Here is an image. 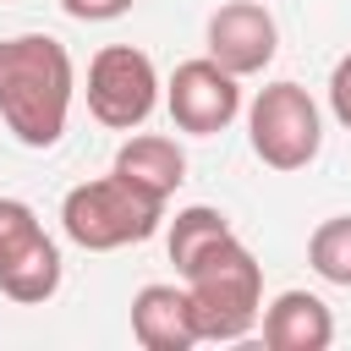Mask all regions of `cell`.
<instances>
[{
    "instance_id": "1",
    "label": "cell",
    "mask_w": 351,
    "mask_h": 351,
    "mask_svg": "<svg viewBox=\"0 0 351 351\" xmlns=\"http://www.w3.org/2000/svg\"><path fill=\"white\" fill-rule=\"evenodd\" d=\"M77 99V71L60 38L16 33L0 38V121L22 148H55Z\"/></svg>"
},
{
    "instance_id": "2",
    "label": "cell",
    "mask_w": 351,
    "mask_h": 351,
    "mask_svg": "<svg viewBox=\"0 0 351 351\" xmlns=\"http://www.w3.org/2000/svg\"><path fill=\"white\" fill-rule=\"evenodd\" d=\"M181 280H186V296H192L197 340L230 346V340H247L263 324V269L236 241V230L219 236Z\"/></svg>"
},
{
    "instance_id": "3",
    "label": "cell",
    "mask_w": 351,
    "mask_h": 351,
    "mask_svg": "<svg viewBox=\"0 0 351 351\" xmlns=\"http://www.w3.org/2000/svg\"><path fill=\"white\" fill-rule=\"evenodd\" d=\"M165 219V197L132 186L126 176H93L60 197V230L82 252H115L132 241H148Z\"/></svg>"
},
{
    "instance_id": "4",
    "label": "cell",
    "mask_w": 351,
    "mask_h": 351,
    "mask_svg": "<svg viewBox=\"0 0 351 351\" xmlns=\"http://www.w3.org/2000/svg\"><path fill=\"white\" fill-rule=\"evenodd\" d=\"M247 137L269 170H307L324 148V115L302 82H269L247 110Z\"/></svg>"
},
{
    "instance_id": "5",
    "label": "cell",
    "mask_w": 351,
    "mask_h": 351,
    "mask_svg": "<svg viewBox=\"0 0 351 351\" xmlns=\"http://www.w3.org/2000/svg\"><path fill=\"white\" fill-rule=\"evenodd\" d=\"M60 291V247L22 197H0V296L38 307Z\"/></svg>"
},
{
    "instance_id": "6",
    "label": "cell",
    "mask_w": 351,
    "mask_h": 351,
    "mask_svg": "<svg viewBox=\"0 0 351 351\" xmlns=\"http://www.w3.org/2000/svg\"><path fill=\"white\" fill-rule=\"evenodd\" d=\"M159 104V71L137 44H104L88 60V115L110 132H132Z\"/></svg>"
},
{
    "instance_id": "7",
    "label": "cell",
    "mask_w": 351,
    "mask_h": 351,
    "mask_svg": "<svg viewBox=\"0 0 351 351\" xmlns=\"http://www.w3.org/2000/svg\"><path fill=\"white\" fill-rule=\"evenodd\" d=\"M165 110L181 132L192 137H214L225 132L236 115H241V77L225 71L214 55H197V60H181L165 82Z\"/></svg>"
},
{
    "instance_id": "8",
    "label": "cell",
    "mask_w": 351,
    "mask_h": 351,
    "mask_svg": "<svg viewBox=\"0 0 351 351\" xmlns=\"http://www.w3.org/2000/svg\"><path fill=\"white\" fill-rule=\"evenodd\" d=\"M274 49H280V27L263 0H230L208 16V55L236 77H258L274 60Z\"/></svg>"
},
{
    "instance_id": "9",
    "label": "cell",
    "mask_w": 351,
    "mask_h": 351,
    "mask_svg": "<svg viewBox=\"0 0 351 351\" xmlns=\"http://www.w3.org/2000/svg\"><path fill=\"white\" fill-rule=\"evenodd\" d=\"M132 340L143 351H192L197 346V318H192V296L186 285H143L132 296Z\"/></svg>"
},
{
    "instance_id": "10",
    "label": "cell",
    "mask_w": 351,
    "mask_h": 351,
    "mask_svg": "<svg viewBox=\"0 0 351 351\" xmlns=\"http://www.w3.org/2000/svg\"><path fill=\"white\" fill-rule=\"evenodd\" d=\"M335 318L313 291H280L263 307V346L269 351H329Z\"/></svg>"
},
{
    "instance_id": "11",
    "label": "cell",
    "mask_w": 351,
    "mask_h": 351,
    "mask_svg": "<svg viewBox=\"0 0 351 351\" xmlns=\"http://www.w3.org/2000/svg\"><path fill=\"white\" fill-rule=\"evenodd\" d=\"M115 176H126L132 186H143V192H154V197H165L170 203V192L186 181V154H181V143L176 137H159V132H137V137H126L121 148H115V165H110Z\"/></svg>"
},
{
    "instance_id": "12",
    "label": "cell",
    "mask_w": 351,
    "mask_h": 351,
    "mask_svg": "<svg viewBox=\"0 0 351 351\" xmlns=\"http://www.w3.org/2000/svg\"><path fill=\"white\" fill-rule=\"evenodd\" d=\"M219 236H230V219H225L219 208H208V203L181 208V214L170 219V263H176V274H186Z\"/></svg>"
},
{
    "instance_id": "13",
    "label": "cell",
    "mask_w": 351,
    "mask_h": 351,
    "mask_svg": "<svg viewBox=\"0 0 351 351\" xmlns=\"http://www.w3.org/2000/svg\"><path fill=\"white\" fill-rule=\"evenodd\" d=\"M307 263H313L318 280L351 291V214H335L307 236Z\"/></svg>"
},
{
    "instance_id": "14",
    "label": "cell",
    "mask_w": 351,
    "mask_h": 351,
    "mask_svg": "<svg viewBox=\"0 0 351 351\" xmlns=\"http://www.w3.org/2000/svg\"><path fill=\"white\" fill-rule=\"evenodd\" d=\"M137 0H60V11L71 16V22H115V16H126Z\"/></svg>"
},
{
    "instance_id": "15",
    "label": "cell",
    "mask_w": 351,
    "mask_h": 351,
    "mask_svg": "<svg viewBox=\"0 0 351 351\" xmlns=\"http://www.w3.org/2000/svg\"><path fill=\"white\" fill-rule=\"evenodd\" d=\"M329 110H335V121L351 132V55H340L335 71H329Z\"/></svg>"
}]
</instances>
